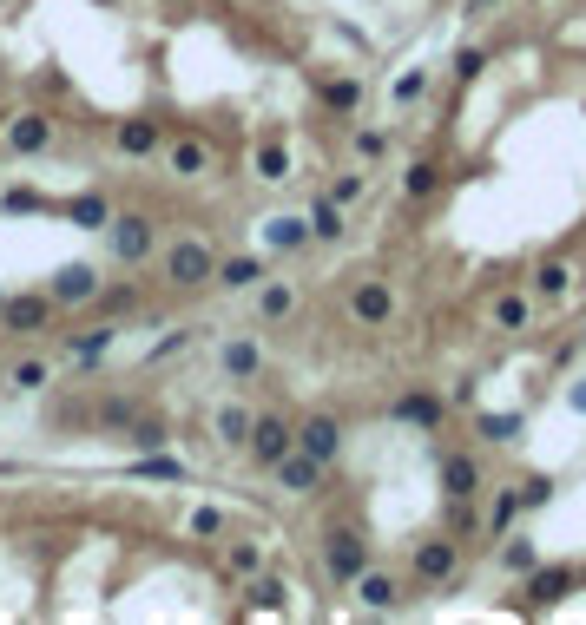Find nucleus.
<instances>
[{
  "label": "nucleus",
  "mask_w": 586,
  "mask_h": 625,
  "mask_svg": "<svg viewBox=\"0 0 586 625\" xmlns=\"http://www.w3.org/2000/svg\"><path fill=\"white\" fill-rule=\"evenodd\" d=\"M112 343H119V329L106 323V329H86V336H73V343H66V356H73V362H99Z\"/></svg>",
  "instance_id": "72a5a7b5"
},
{
  "label": "nucleus",
  "mask_w": 586,
  "mask_h": 625,
  "mask_svg": "<svg viewBox=\"0 0 586 625\" xmlns=\"http://www.w3.org/2000/svg\"><path fill=\"white\" fill-rule=\"evenodd\" d=\"M159 158H165V178H178V185H198V178H211V165H218V152H211L198 132H165Z\"/></svg>",
  "instance_id": "423d86ee"
},
{
  "label": "nucleus",
  "mask_w": 586,
  "mask_h": 625,
  "mask_svg": "<svg viewBox=\"0 0 586 625\" xmlns=\"http://www.w3.org/2000/svg\"><path fill=\"white\" fill-rule=\"evenodd\" d=\"M297 448L310 454V461H323V468H336V454H343V422H336V415H303Z\"/></svg>",
  "instance_id": "f8f14e48"
},
{
  "label": "nucleus",
  "mask_w": 586,
  "mask_h": 625,
  "mask_svg": "<svg viewBox=\"0 0 586 625\" xmlns=\"http://www.w3.org/2000/svg\"><path fill=\"white\" fill-rule=\"evenodd\" d=\"M475 527H481V520H475V500H448L442 533H455V540H461V533H475Z\"/></svg>",
  "instance_id": "4c0bfd02"
},
{
  "label": "nucleus",
  "mask_w": 586,
  "mask_h": 625,
  "mask_svg": "<svg viewBox=\"0 0 586 625\" xmlns=\"http://www.w3.org/2000/svg\"><path fill=\"white\" fill-rule=\"evenodd\" d=\"M317 99L336 112V119H349V112L363 106V86H356V79H323V86H317Z\"/></svg>",
  "instance_id": "c756f323"
},
{
  "label": "nucleus",
  "mask_w": 586,
  "mask_h": 625,
  "mask_svg": "<svg viewBox=\"0 0 586 625\" xmlns=\"http://www.w3.org/2000/svg\"><path fill=\"white\" fill-rule=\"evenodd\" d=\"M132 474H139V481H185V461H172L165 448H152V454L132 461Z\"/></svg>",
  "instance_id": "2f4dec72"
},
{
  "label": "nucleus",
  "mask_w": 586,
  "mask_h": 625,
  "mask_svg": "<svg viewBox=\"0 0 586 625\" xmlns=\"http://www.w3.org/2000/svg\"><path fill=\"white\" fill-rule=\"evenodd\" d=\"M211 270H218V250H211L205 237H172V244L159 250V277H165V290H205Z\"/></svg>",
  "instance_id": "f257e3e1"
},
{
  "label": "nucleus",
  "mask_w": 586,
  "mask_h": 625,
  "mask_svg": "<svg viewBox=\"0 0 586 625\" xmlns=\"http://www.w3.org/2000/svg\"><path fill=\"white\" fill-rule=\"evenodd\" d=\"M132 415H139V402H126V395H119V402H99V428H126Z\"/></svg>",
  "instance_id": "37998d69"
},
{
  "label": "nucleus",
  "mask_w": 586,
  "mask_h": 625,
  "mask_svg": "<svg viewBox=\"0 0 586 625\" xmlns=\"http://www.w3.org/2000/svg\"><path fill=\"white\" fill-rule=\"evenodd\" d=\"M435 185H442V165H435V158H415L409 172H402V191H409L415 204H422V198H435Z\"/></svg>",
  "instance_id": "473e14b6"
},
{
  "label": "nucleus",
  "mask_w": 586,
  "mask_h": 625,
  "mask_svg": "<svg viewBox=\"0 0 586 625\" xmlns=\"http://www.w3.org/2000/svg\"><path fill=\"white\" fill-rule=\"evenodd\" d=\"M567 593H573L567 566H540V573L527 579V599H534V606H554V599H567Z\"/></svg>",
  "instance_id": "a878e982"
},
{
  "label": "nucleus",
  "mask_w": 586,
  "mask_h": 625,
  "mask_svg": "<svg viewBox=\"0 0 586 625\" xmlns=\"http://www.w3.org/2000/svg\"><path fill=\"white\" fill-rule=\"evenodd\" d=\"M507 573H534V540H507Z\"/></svg>",
  "instance_id": "a18cd8bd"
},
{
  "label": "nucleus",
  "mask_w": 586,
  "mask_h": 625,
  "mask_svg": "<svg viewBox=\"0 0 586 625\" xmlns=\"http://www.w3.org/2000/svg\"><path fill=\"white\" fill-rule=\"evenodd\" d=\"M363 191H369V178H363V172H343V178H336V185H330V198H336V204H343V211H349V204L363 198Z\"/></svg>",
  "instance_id": "79ce46f5"
},
{
  "label": "nucleus",
  "mask_w": 586,
  "mask_h": 625,
  "mask_svg": "<svg viewBox=\"0 0 586 625\" xmlns=\"http://www.w3.org/2000/svg\"><path fill=\"white\" fill-rule=\"evenodd\" d=\"M159 145H165V119H152V112H132V119H119L112 125V152L119 158H159Z\"/></svg>",
  "instance_id": "1a4fd4ad"
},
{
  "label": "nucleus",
  "mask_w": 586,
  "mask_h": 625,
  "mask_svg": "<svg viewBox=\"0 0 586 625\" xmlns=\"http://www.w3.org/2000/svg\"><path fill=\"white\" fill-rule=\"evenodd\" d=\"M53 132H60V125H53L47 106H20L14 119L0 125V152L7 158H40V152H53Z\"/></svg>",
  "instance_id": "39448f33"
},
{
  "label": "nucleus",
  "mask_w": 586,
  "mask_h": 625,
  "mask_svg": "<svg viewBox=\"0 0 586 625\" xmlns=\"http://www.w3.org/2000/svg\"><path fill=\"white\" fill-rule=\"evenodd\" d=\"M53 218H66L73 231H106L112 198L106 191H80V198H53Z\"/></svg>",
  "instance_id": "ddd939ff"
},
{
  "label": "nucleus",
  "mask_w": 586,
  "mask_h": 625,
  "mask_svg": "<svg viewBox=\"0 0 586 625\" xmlns=\"http://www.w3.org/2000/svg\"><path fill=\"white\" fill-rule=\"evenodd\" d=\"M251 165H257V178H264V185H284V178H290V145L284 139H264Z\"/></svg>",
  "instance_id": "c85d7f7f"
},
{
  "label": "nucleus",
  "mask_w": 586,
  "mask_h": 625,
  "mask_svg": "<svg viewBox=\"0 0 586 625\" xmlns=\"http://www.w3.org/2000/svg\"><path fill=\"white\" fill-rule=\"evenodd\" d=\"M547 494H554V481H547V474H534V481H521V507H540Z\"/></svg>",
  "instance_id": "09e8293b"
},
{
  "label": "nucleus",
  "mask_w": 586,
  "mask_h": 625,
  "mask_svg": "<svg viewBox=\"0 0 586 625\" xmlns=\"http://www.w3.org/2000/svg\"><path fill=\"white\" fill-rule=\"evenodd\" d=\"M422 93H428V73H422V66H409V73L396 79V106H415Z\"/></svg>",
  "instance_id": "a19ab883"
},
{
  "label": "nucleus",
  "mask_w": 586,
  "mask_h": 625,
  "mask_svg": "<svg viewBox=\"0 0 586 625\" xmlns=\"http://www.w3.org/2000/svg\"><path fill=\"white\" fill-rule=\"evenodd\" d=\"M488 7H501V0H468V14H488Z\"/></svg>",
  "instance_id": "3c124183"
},
{
  "label": "nucleus",
  "mask_w": 586,
  "mask_h": 625,
  "mask_svg": "<svg viewBox=\"0 0 586 625\" xmlns=\"http://www.w3.org/2000/svg\"><path fill=\"white\" fill-rule=\"evenodd\" d=\"M297 316V283H284V277H264L257 283V323H290Z\"/></svg>",
  "instance_id": "6ab92c4d"
},
{
  "label": "nucleus",
  "mask_w": 586,
  "mask_h": 625,
  "mask_svg": "<svg viewBox=\"0 0 586 625\" xmlns=\"http://www.w3.org/2000/svg\"><path fill=\"white\" fill-rule=\"evenodd\" d=\"M185 343H191V329H172V336H165V343L152 349V356H145V362H165V356H178V349H185Z\"/></svg>",
  "instance_id": "8fccbe9b"
},
{
  "label": "nucleus",
  "mask_w": 586,
  "mask_h": 625,
  "mask_svg": "<svg viewBox=\"0 0 586 625\" xmlns=\"http://www.w3.org/2000/svg\"><path fill=\"white\" fill-rule=\"evenodd\" d=\"M481 66H488V53H481V47H461L455 53V79H475Z\"/></svg>",
  "instance_id": "de8ad7c7"
},
{
  "label": "nucleus",
  "mask_w": 586,
  "mask_h": 625,
  "mask_svg": "<svg viewBox=\"0 0 586 625\" xmlns=\"http://www.w3.org/2000/svg\"><path fill=\"white\" fill-rule=\"evenodd\" d=\"M290 606V586L277 573H264V566H257L251 579H244V612H284Z\"/></svg>",
  "instance_id": "aec40b11"
},
{
  "label": "nucleus",
  "mask_w": 586,
  "mask_h": 625,
  "mask_svg": "<svg viewBox=\"0 0 586 625\" xmlns=\"http://www.w3.org/2000/svg\"><path fill=\"white\" fill-rule=\"evenodd\" d=\"M53 382V362L47 356H27V362H14V369H7V389L14 395H40Z\"/></svg>",
  "instance_id": "bb28decb"
},
{
  "label": "nucleus",
  "mask_w": 586,
  "mask_h": 625,
  "mask_svg": "<svg viewBox=\"0 0 586 625\" xmlns=\"http://www.w3.org/2000/svg\"><path fill=\"white\" fill-rule=\"evenodd\" d=\"M303 224H310V237H317V244H343V204L330 198V191H323V198H310V211H303Z\"/></svg>",
  "instance_id": "412c9836"
},
{
  "label": "nucleus",
  "mask_w": 586,
  "mask_h": 625,
  "mask_svg": "<svg viewBox=\"0 0 586 625\" xmlns=\"http://www.w3.org/2000/svg\"><path fill=\"white\" fill-rule=\"evenodd\" d=\"M349 586H356L363 612H396V606H402V586H396V573H382V566H363V573L349 579Z\"/></svg>",
  "instance_id": "f3484780"
},
{
  "label": "nucleus",
  "mask_w": 586,
  "mask_h": 625,
  "mask_svg": "<svg viewBox=\"0 0 586 625\" xmlns=\"http://www.w3.org/2000/svg\"><path fill=\"white\" fill-rule=\"evenodd\" d=\"M218 369H224V382H251V375L264 369V343H251V336L218 343Z\"/></svg>",
  "instance_id": "a211bd4d"
},
{
  "label": "nucleus",
  "mask_w": 586,
  "mask_h": 625,
  "mask_svg": "<svg viewBox=\"0 0 586 625\" xmlns=\"http://www.w3.org/2000/svg\"><path fill=\"white\" fill-rule=\"evenodd\" d=\"M191 533H198V540H218V533H224V514H218V507H198V514H191Z\"/></svg>",
  "instance_id": "49530a36"
},
{
  "label": "nucleus",
  "mask_w": 586,
  "mask_h": 625,
  "mask_svg": "<svg viewBox=\"0 0 586 625\" xmlns=\"http://www.w3.org/2000/svg\"><path fill=\"white\" fill-rule=\"evenodd\" d=\"M152 250H159V218H152V211H112L106 218V257L112 264H145V257H152Z\"/></svg>",
  "instance_id": "f03ea898"
},
{
  "label": "nucleus",
  "mask_w": 586,
  "mask_h": 625,
  "mask_svg": "<svg viewBox=\"0 0 586 625\" xmlns=\"http://www.w3.org/2000/svg\"><path fill=\"white\" fill-rule=\"evenodd\" d=\"M86 310H99L106 323H119V316H132V310H139V290H132V283H112V290L99 283V297L86 303Z\"/></svg>",
  "instance_id": "cd10ccee"
},
{
  "label": "nucleus",
  "mask_w": 586,
  "mask_h": 625,
  "mask_svg": "<svg viewBox=\"0 0 586 625\" xmlns=\"http://www.w3.org/2000/svg\"><path fill=\"white\" fill-rule=\"evenodd\" d=\"M303 244H310V224L303 218H290V211L284 218H264V250H284L290 257V250H303Z\"/></svg>",
  "instance_id": "393cba45"
},
{
  "label": "nucleus",
  "mask_w": 586,
  "mask_h": 625,
  "mask_svg": "<svg viewBox=\"0 0 586 625\" xmlns=\"http://www.w3.org/2000/svg\"><path fill=\"white\" fill-rule=\"evenodd\" d=\"M270 270H264V257H218V270H211V283L218 290H257Z\"/></svg>",
  "instance_id": "4be33fe9"
},
{
  "label": "nucleus",
  "mask_w": 586,
  "mask_h": 625,
  "mask_svg": "<svg viewBox=\"0 0 586 625\" xmlns=\"http://www.w3.org/2000/svg\"><path fill=\"white\" fill-rule=\"evenodd\" d=\"M396 422H409V428H422V435H442V395H428V389H409V395H396V408H389Z\"/></svg>",
  "instance_id": "2eb2a0df"
},
{
  "label": "nucleus",
  "mask_w": 586,
  "mask_h": 625,
  "mask_svg": "<svg viewBox=\"0 0 586 625\" xmlns=\"http://www.w3.org/2000/svg\"><path fill=\"white\" fill-rule=\"evenodd\" d=\"M257 566H264V547H257V540H231V547H224V573L231 579H251Z\"/></svg>",
  "instance_id": "f704fd0d"
},
{
  "label": "nucleus",
  "mask_w": 586,
  "mask_h": 625,
  "mask_svg": "<svg viewBox=\"0 0 586 625\" xmlns=\"http://www.w3.org/2000/svg\"><path fill=\"white\" fill-rule=\"evenodd\" d=\"M126 441H132L139 454H152V448H165V441H172V428H165L159 415H132V422H126Z\"/></svg>",
  "instance_id": "7c9ffc66"
},
{
  "label": "nucleus",
  "mask_w": 586,
  "mask_h": 625,
  "mask_svg": "<svg viewBox=\"0 0 586 625\" xmlns=\"http://www.w3.org/2000/svg\"><path fill=\"white\" fill-rule=\"evenodd\" d=\"M99 283H106V270H99V264H86V257H73V264H60V270H53L47 297L60 303V310H86V303L99 297Z\"/></svg>",
  "instance_id": "6e6552de"
},
{
  "label": "nucleus",
  "mask_w": 586,
  "mask_h": 625,
  "mask_svg": "<svg viewBox=\"0 0 586 625\" xmlns=\"http://www.w3.org/2000/svg\"><path fill=\"white\" fill-rule=\"evenodd\" d=\"M514 514H521V487H507V494H494V514H488V533H507V527H514Z\"/></svg>",
  "instance_id": "e433bc0d"
},
{
  "label": "nucleus",
  "mask_w": 586,
  "mask_h": 625,
  "mask_svg": "<svg viewBox=\"0 0 586 625\" xmlns=\"http://www.w3.org/2000/svg\"><path fill=\"white\" fill-rule=\"evenodd\" d=\"M573 408H580V415H586V382H580V389H573Z\"/></svg>",
  "instance_id": "603ef678"
},
{
  "label": "nucleus",
  "mask_w": 586,
  "mask_h": 625,
  "mask_svg": "<svg viewBox=\"0 0 586 625\" xmlns=\"http://www.w3.org/2000/svg\"><path fill=\"white\" fill-rule=\"evenodd\" d=\"M455 573H461V540L455 533H435V540L415 547V579H422V586H448Z\"/></svg>",
  "instance_id": "9b49d317"
},
{
  "label": "nucleus",
  "mask_w": 586,
  "mask_h": 625,
  "mask_svg": "<svg viewBox=\"0 0 586 625\" xmlns=\"http://www.w3.org/2000/svg\"><path fill=\"white\" fill-rule=\"evenodd\" d=\"M435 468H442V494H448V500H475V494H481V461H475V454L448 448Z\"/></svg>",
  "instance_id": "4468645a"
},
{
  "label": "nucleus",
  "mask_w": 586,
  "mask_h": 625,
  "mask_svg": "<svg viewBox=\"0 0 586 625\" xmlns=\"http://www.w3.org/2000/svg\"><path fill=\"white\" fill-rule=\"evenodd\" d=\"M494 323H501V329H527V297H514V290L494 297Z\"/></svg>",
  "instance_id": "58836bf2"
},
{
  "label": "nucleus",
  "mask_w": 586,
  "mask_h": 625,
  "mask_svg": "<svg viewBox=\"0 0 586 625\" xmlns=\"http://www.w3.org/2000/svg\"><path fill=\"white\" fill-rule=\"evenodd\" d=\"M53 316H60V303L47 297V290H20V297H0V336H20V343H33V336H47Z\"/></svg>",
  "instance_id": "20e7f679"
},
{
  "label": "nucleus",
  "mask_w": 586,
  "mask_h": 625,
  "mask_svg": "<svg viewBox=\"0 0 586 625\" xmlns=\"http://www.w3.org/2000/svg\"><path fill=\"white\" fill-rule=\"evenodd\" d=\"M0 218H53V198L33 185H7L0 191Z\"/></svg>",
  "instance_id": "5701e85b"
},
{
  "label": "nucleus",
  "mask_w": 586,
  "mask_h": 625,
  "mask_svg": "<svg viewBox=\"0 0 586 625\" xmlns=\"http://www.w3.org/2000/svg\"><path fill=\"white\" fill-rule=\"evenodd\" d=\"M251 415H257V408H244V402H224L218 415H211V435H218L224 448H244V435H251Z\"/></svg>",
  "instance_id": "b1692460"
},
{
  "label": "nucleus",
  "mask_w": 586,
  "mask_h": 625,
  "mask_svg": "<svg viewBox=\"0 0 586 625\" xmlns=\"http://www.w3.org/2000/svg\"><path fill=\"white\" fill-rule=\"evenodd\" d=\"M382 152H389V132H376V125H363V132H356V158H369V165H376Z\"/></svg>",
  "instance_id": "c03bdc74"
},
{
  "label": "nucleus",
  "mask_w": 586,
  "mask_h": 625,
  "mask_svg": "<svg viewBox=\"0 0 586 625\" xmlns=\"http://www.w3.org/2000/svg\"><path fill=\"white\" fill-rule=\"evenodd\" d=\"M297 448V422H290V415H251V435H244V454H251L257 468H277V461H284V454Z\"/></svg>",
  "instance_id": "0eeeda50"
},
{
  "label": "nucleus",
  "mask_w": 586,
  "mask_h": 625,
  "mask_svg": "<svg viewBox=\"0 0 586 625\" xmlns=\"http://www.w3.org/2000/svg\"><path fill=\"white\" fill-rule=\"evenodd\" d=\"M349 323L356 329H389L396 323V290L382 277H363L356 290H349Z\"/></svg>",
  "instance_id": "9d476101"
},
{
  "label": "nucleus",
  "mask_w": 586,
  "mask_h": 625,
  "mask_svg": "<svg viewBox=\"0 0 586 625\" xmlns=\"http://www.w3.org/2000/svg\"><path fill=\"white\" fill-rule=\"evenodd\" d=\"M481 435L488 441H521V415H481Z\"/></svg>",
  "instance_id": "ea45409f"
},
{
  "label": "nucleus",
  "mask_w": 586,
  "mask_h": 625,
  "mask_svg": "<svg viewBox=\"0 0 586 625\" xmlns=\"http://www.w3.org/2000/svg\"><path fill=\"white\" fill-rule=\"evenodd\" d=\"M363 566H369V533L356 527V520H336V527H323V573H330L336 586H349Z\"/></svg>",
  "instance_id": "7ed1b4c3"
},
{
  "label": "nucleus",
  "mask_w": 586,
  "mask_h": 625,
  "mask_svg": "<svg viewBox=\"0 0 586 625\" xmlns=\"http://www.w3.org/2000/svg\"><path fill=\"white\" fill-rule=\"evenodd\" d=\"M567 283H573V270L560 264V257H554V264H540V270H534V290H540V297H567Z\"/></svg>",
  "instance_id": "c9c22d12"
},
{
  "label": "nucleus",
  "mask_w": 586,
  "mask_h": 625,
  "mask_svg": "<svg viewBox=\"0 0 586 625\" xmlns=\"http://www.w3.org/2000/svg\"><path fill=\"white\" fill-rule=\"evenodd\" d=\"M270 474H277V487H284V494H317V487H323V474H330V468H323V461H310L303 448H290V454H284V461H277Z\"/></svg>",
  "instance_id": "dca6fc26"
}]
</instances>
